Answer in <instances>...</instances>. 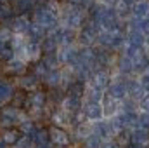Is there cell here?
I'll return each mask as SVG.
<instances>
[{
    "label": "cell",
    "instance_id": "obj_12",
    "mask_svg": "<svg viewBox=\"0 0 149 148\" xmlns=\"http://www.w3.org/2000/svg\"><path fill=\"white\" fill-rule=\"evenodd\" d=\"M114 145L118 148H132L134 141H132V132H128V129L121 131L120 134L114 136Z\"/></svg>",
    "mask_w": 149,
    "mask_h": 148
},
{
    "label": "cell",
    "instance_id": "obj_20",
    "mask_svg": "<svg viewBox=\"0 0 149 148\" xmlns=\"http://www.w3.org/2000/svg\"><path fill=\"white\" fill-rule=\"evenodd\" d=\"M28 103L31 108H42L45 103V94L43 92H33L31 96H28Z\"/></svg>",
    "mask_w": 149,
    "mask_h": 148
},
{
    "label": "cell",
    "instance_id": "obj_41",
    "mask_svg": "<svg viewBox=\"0 0 149 148\" xmlns=\"http://www.w3.org/2000/svg\"><path fill=\"white\" fill-rule=\"evenodd\" d=\"M146 44H148V45H149V38H148V42H146Z\"/></svg>",
    "mask_w": 149,
    "mask_h": 148
},
{
    "label": "cell",
    "instance_id": "obj_34",
    "mask_svg": "<svg viewBox=\"0 0 149 148\" xmlns=\"http://www.w3.org/2000/svg\"><path fill=\"white\" fill-rule=\"evenodd\" d=\"M23 84H24L26 87H33V85L37 84V77H35V75H31V77H26V78L23 80Z\"/></svg>",
    "mask_w": 149,
    "mask_h": 148
},
{
    "label": "cell",
    "instance_id": "obj_29",
    "mask_svg": "<svg viewBox=\"0 0 149 148\" xmlns=\"http://www.w3.org/2000/svg\"><path fill=\"white\" fill-rule=\"evenodd\" d=\"M10 94H12L10 87H9L5 82H0V101H5V99H9V98H10Z\"/></svg>",
    "mask_w": 149,
    "mask_h": 148
},
{
    "label": "cell",
    "instance_id": "obj_16",
    "mask_svg": "<svg viewBox=\"0 0 149 148\" xmlns=\"http://www.w3.org/2000/svg\"><path fill=\"white\" fill-rule=\"evenodd\" d=\"M0 122L3 125H14L17 122V113H16V108L10 106V108H3L2 110V115H0Z\"/></svg>",
    "mask_w": 149,
    "mask_h": 148
},
{
    "label": "cell",
    "instance_id": "obj_26",
    "mask_svg": "<svg viewBox=\"0 0 149 148\" xmlns=\"http://www.w3.org/2000/svg\"><path fill=\"white\" fill-rule=\"evenodd\" d=\"M85 148H102V140L92 132L88 138H85Z\"/></svg>",
    "mask_w": 149,
    "mask_h": 148
},
{
    "label": "cell",
    "instance_id": "obj_1",
    "mask_svg": "<svg viewBox=\"0 0 149 148\" xmlns=\"http://www.w3.org/2000/svg\"><path fill=\"white\" fill-rule=\"evenodd\" d=\"M35 23H38L43 30H52L56 28V23H57V18H56V12L50 9V7H40L35 14Z\"/></svg>",
    "mask_w": 149,
    "mask_h": 148
},
{
    "label": "cell",
    "instance_id": "obj_30",
    "mask_svg": "<svg viewBox=\"0 0 149 148\" xmlns=\"http://www.w3.org/2000/svg\"><path fill=\"white\" fill-rule=\"evenodd\" d=\"M139 106H141V110L144 111V113H149V92L144 94V98L139 101Z\"/></svg>",
    "mask_w": 149,
    "mask_h": 148
},
{
    "label": "cell",
    "instance_id": "obj_14",
    "mask_svg": "<svg viewBox=\"0 0 149 148\" xmlns=\"http://www.w3.org/2000/svg\"><path fill=\"white\" fill-rule=\"evenodd\" d=\"M132 65H134V72H142V70H148V65H149V56L141 51L135 58H132Z\"/></svg>",
    "mask_w": 149,
    "mask_h": 148
},
{
    "label": "cell",
    "instance_id": "obj_10",
    "mask_svg": "<svg viewBox=\"0 0 149 148\" xmlns=\"http://www.w3.org/2000/svg\"><path fill=\"white\" fill-rule=\"evenodd\" d=\"M132 141L137 147H146V145H149V127H146V125H137L132 131Z\"/></svg>",
    "mask_w": 149,
    "mask_h": 148
},
{
    "label": "cell",
    "instance_id": "obj_4",
    "mask_svg": "<svg viewBox=\"0 0 149 148\" xmlns=\"http://www.w3.org/2000/svg\"><path fill=\"white\" fill-rule=\"evenodd\" d=\"M83 21H85V12L81 11L80 5L73 7L66 16V25L70 30L71 28H83Z\"/></svg>",
    "mask_w": 149,
    "mask_h": 148
},
{
    "label": "cell",
    "instance_id": "obj_28",
    "mask_svg": "<svg viewBox=\"0 0 149 148\" xmlns=\"http://www.w3.org/2000/svg\"><path fill=\"white\" fill-rule=\"evenodd\" d=\"M88 101H94V103H101V99L104 98V94H102V91H99V89H95V87H92L90 91H88Z\"/></svg>",
    "mask_w": 149,
    "mask_h": 148
},
{
    "label": "cell",
    "instance_id": "obj_33",
    "mask_svg": "<svg viewBox=\"0 0 149 148\" xmlns=\"http://www.w3.org/2000/svg\"><path fill=\"white\" fill-rule=\"evenodd\" d=\"M139 30L146 35V37L149 38V19H146V21H142L141 25H139Z\"/></svg>",
    "mask_w": 149,
    "mask_h": 148
},
{
    "label": "cell",
    "instance_id": "obj_15",
    "mask_svg": "<svg viewBox=\"0 0 149 148\" xmlns=\"http://www.w3.org/2000/svg\"><path fill=\"white\" fill-rule=\"evenodd\" d=\"M94 134H97L101 140H108V138L114 136L109 122H99V124H95V127H94Z\"/></svg>",
    "mask_w": 149,
    "mask_h": 148
},
{
    "label": "cell",
    "instance_id": "obj_8",
    "mask_svg": "<svg viewBox=\"0 0 149 148\" xmlns=\"http://www.w3.org/2000/svg\"><path fill=\"white\" fill-rule=\"evenodd\" d=\"M146 91L142 89L139 80H127V98L132 101H141L144 98Z\"/></svg>",
    "mask_w": 149,
    "mask_h": 148
},
{
    "label": "cell",
    "instance_id": "obj_13",
    "mask_svg": "<svg viewBox=\"0 0 149 148\" xmlns=\"http://www.w3.org/2000/svg\"><path fill=\"white\" fill-rule=\"evenodd\" d=\"M120 118H121L125 129H130V127L135 129V127L139 125V113H137V111H123V113L120 115Z\"/></svg>",
    "mask_w": 149,
    "mask_h": 148
},
{
    "label": "cell",
    "instance_id": "obj_2",
    "mask_svg": "<svg viewBox=\"0 0 149 148\" xmlns=\"http://www.w3.org/2000/svg\"><path fill=\"white\" fill-rule=\"evenodd\" d=\"M99 33H101V26H99L97 23H94V21L85 23L83 28L80 30V42L88 47V45H92L94 42H97Z\"/></svg>",
    "mask_w": 149,
    "mask_h": 148
},
{
    "label": "cell",
    "instance_id": "obj_27",
    "mask_svg": "<svg viewBox=\"0 0 149 148\" xmlns=\"http://www.w3.org/2000/svg\"><path fill=\"white\" fill-rule=\"evenodd\" d=\"M45 82L50 85V87H56L59 82H61V73L57 70H50L49 73L45 75Z\"/></svg>",
    "mask_w": 149,
    "mask_h": 148
},
{
    "label": "cell",
    "instance_id": "obj_18",
    "mask_svg": "<svg viewBox=\"0 0 149 148\" xmlns=\"http://www.w3.org/2000/svg\"><path fill=\"white\" fill-rule=\"evenodd\" d=\"M118 70L121 72L123 75H127V73H132L134 72V65H132V59L128 58V56H121L120 59H118Z\"/></svg>",
    "mask_w": 149,
    "mask_h": 148
},
{
    "label": "cell",
    "instance_id": "obj_23",
    "mask_svg": "<svg viewBox=\"0 0 149 148\" xmlns=\"http://www.w3.org/2000/svg\"><path fill=\"white\" fill-rule=\"evenodd\" d=\"M57 49V40L54 37H47L43 38V42H42V51L43 52H47V54H54V51Z\"/></svg>",
    "mask_w": 149,
    "mask_h": 148
},
{
    "label": "cell",
    "instance_id": "obj_11",
    "mask_svg": "<svg viewBox=\"0 0 149 148\" xmlns=\"http://www.w3.org/2000/svg\"><path fill=\"white\" fill-rule=\"evenodd\" d=\"M106 96H109L113 99H123V98H127V82H123V80H120V82H113L111 85L108 87V94Z\"/></svg>",
    "mask_w": 149,
    "mask_h": 148
},
{
    "label": "cell",
    "instance_id": "obj_5",
    "mask_svg": "<svg viewBox=\"0 0 149 148\" xmlns=\"http://www.w3.org/2000/svg\"><path fill=\"white\" fill-rule=\"evenodd\" d=\"M49 132H50V141H52V143H56L59 148L70 147L71 138H70V134H68L64 129H61V127H52Z\"/></svg>",
    "mask_w": 149,
    "mask_h": 148
},
{
    "label": "cell",
    "instance_id": "obj_25",
    "mask_svg": "<svg viewBox=\"0 0 149 148\" xmlns=\"http://www.w3.org/2000/svg\"><path fill=\"white\" fill-rule=\"evenodd\" d=\"M37 147H43V145H49L50 141V132L49 131H37V134L33 136Z\"/></svg>",
    "mask_w": 149,
    "mask_h": 148
},
{
    "label": "cell",
    "instance_id": "obj_21",
    "mask_svg": "<svg viewBox=\"0 0 149 148\" xmlns=\"http://www.w3.org/2000/svg\"><path fill=\"white\" fill-rule=\"evenodd\" d=\"M102 105V110L106 115H113L116 108H118V99H113L109 96H104V103H101Z\"/></svg>",
    "mask_w": 149,
    "mask_h": 148
},
{
    "label": "cell",
    "instance_id": "obj_22",
    "mask_svg": "<svg viewBox=\"0 0 149 148\" xmlns=\"http://www.w3.org/2000/svg\"><path fill=\"white\" fill-rule=\"evenodd\" d=\"M26 32L30 33V37L33 38V40L43 38V35H45V30H43L38 23H30V26H28V30H26Z\"/></svg>",
    "mask_w": 149,
    "mask_h": 148
},
{
    "label": "cell",
    "instance_id": "obj_9",
    "mask_svg": "<svg viewBox=\"0 0 149 148\" xmlns=\"http://www.w3.org/2000/svg\"><path fill=\"white\" fill-rule=\"evenodd\" d=\"M81 111H83V115H85L88 120H101L102 115H104L102 105H101V103H94V101H87Z\"/></svg>",
    "mask_w": 149,
    "mask_h": 148
},
{
    "label": "cell",
    "instance_id": "obj_6",
    "mask_svg": "<svg viewBox=\"0 0 149 148\" xmlns=\"http://www.w3.org/2000/svg\"><path fill=\"white\" fill-rule=\"evenodd\" d=\"M148 42V37L139 30V26H134L128 33H127V44L135 47V49H142Z\"/></svg>",
    "mask_w": 149,
    "mask_h": 148
},
{
    "label": "cell",
    "instance_id": "obj_38",
    "mask_svg": "<svg viewBox=\"0 0 149 148\" xmlns=\"http://www.w3.org/2000/svg\"><path fill=\"white\" fill-rule=\"evenodd\" d=\"M0 148H7V143H5V141H3V140H2V141H0Z\"/></svg>",
    "mask_w": 149,
    "mask_h": 148
},
{
    "label": "cell",
    "instance_id": "obj_39",
    "mask_svg": "<svg viewBox=\"0 0 149 148\" xmlns=\"http://www.w3.org/2000/svg\"><path fill=\"white\" fill-rule=\"evenodd\" d=\"M37 148H50L49 145H43V147H37Z\"/></svg>",
    "mask_w": 149,
    "mask_h": 148
},
{
    "label": "cell",
    "instance_id": "obj_31",
    "mask_svg": "<svg viewBox=\"0 0 149 148\" xmlns=\"http://www.w3.org/2000/svg\"><path fill=\"white\" fill-rule=\"evenodd\" d=\"M139 82H141V85H142V89L146 91V94L149 92V73H142L141 75V78H139Z\"/></svg>",
    "mask_w": 149,
    "mask_h": 148
},
{
    "label": "cell",
    "instance_id": "obj_37",
    "mask_svg": "<svg viewBox=\"0 0 149 148\" xmlns=\"http://www.w3.org/2000/svg\"><path fill=\"white\" fill-rule=\"evenodd\" d=\"M102 148H118V147H116L114 143H104V145H102Z\"/></svg>",
    "mask_w": 149,
    "mask_h": 148
},
{
    "label": "cell",
    "instance_id": "obj_40",
    "mask_svg": "<svg viewBox=\"0 0 149 148\" xmlns=\"http://www.w3.org/2000/svg\"><path fill=\"white\" fill-rule=\"evenodd\" d=\"M132 148H144V147H137V145H134V147H132Z\"/></svg>",
    "mask_w": 149,
    "mask_h": 148
},
{
    "label": "cell",
    "instance_id": "obj_7",
    "mask_svg": "<svg viewBox=\"0 0 149 148\" xmlns=\"http://www.w3.org/2000/svg\"><path fill=\"white\" fill-rule=\"evenodd\" d=\"M90 80H92V87H95L99 91H104V89H108L111 85V75L106 70H97L95 73L92 75Z\"/></svg>",
    "mask_w": 149,
    "mask_h": 148
},
{
    "label": "cell",
    "instance_id": "obj_32",
    "mask_svg": "<svg viewBox=\"0 0 149 148\" xmlns=\"http://www.w3.org/2000/svg\"><path fill=\"white\" fill-rule=\"evenodd\" d=\"M0 56H2L3 59H10V58H12V49H10L9 45H3V47L0 49Z\"/></svg>",
    "mask_w": 149,
    "mask_h": 148
},
{
    "label": "cell",
    "instance_id": "obj_19",
    "mask_svg": "<svg viewBox=\"0 0 149 148\" xmlns=\"http://www.w3.org/2000/svg\"><path fill=\"white\" fill-rule=\"evenodd\" d=\"M21 134H23V132H21L19 129H9L2 140H3L7 145H17L19 140H21Z\"/></svg>",
    "mask_w": 149,
    "mask_h": 148
},
{
    "label": "cell",
    "instance_id": "obj_24",
    "mask_svg": "<svg viewBox=\"0 0 149 148\" xmlns=\"http://www.w3.org/2000/svg\"><path fill=\"white\" fill-rule=\"evenodd\" d=\"M64 108L68 111H71V113H76V111H80V108H83V106H81V101L80 99H76V98H66L64 99Z\"/></svg>",
    "mask_w": 149,
    "mask_h": 148
},
{
    "label": "cell",
    "instance_id": "obj_35",
    "mask_svg": "<svg viewBox=\"0 0 149 148\" xmlns=\"http://www.w3.org/2000/svg\"><path fill=\"white\" fill-rule=\"evenodd\" d=\"M120 2H121L123 5H127V7H134V5H135L139 0H120Z\"/></svg>",
    "mask_w": 149,
    "mask_h": 148
},
{
    "label": "cell",
    "instance_id": "obj_17",
    "mask_svg": "<svg viewBox=\"0 0 149 148\" xmlns=\"http://www.w3.org/2000/svg\"><path fill=\"white\" fill-rule=\"evenodd\" d=\"M83 94H85V85H83V82L76 80V82H71V84H70V87H68V98L81 99Z\"/></svg>",
    "mask_w": 149,
    "mask_h": 148
},
{
    "label": "cell",
    "instance_id": "obj_3",
    "mask_svg": "<svg viewBox=\"0 0 149 148\" xmlns=\"http://www.w3.org/2000/svg\"><path fill=\"white\" fill-rule=\"evenodd\" d=\"M130 14H132L134 25H135V26H139L142 21L149 19V4H148V2H137V4L132 7Z\"/></svg>",
    "mask_w": 149,
    "mask_h": 148
},
{
    "label": "cell",
    "instance_id": "obj_36",
    "mask_svg": "<svg viewBox=\"0 0 149 148\" xmlns=\"http://www.w3.org/2000/svg\"><path fill=\"white\" fill-rule=\"evenodd\" d=\"M101 2H102V4H106V5H109V7L113 9V7H114V5H116L120 0H101Z\"/></svg>",
    "mask_w": 149,
    "mask_h": 148
}]
</instances>
